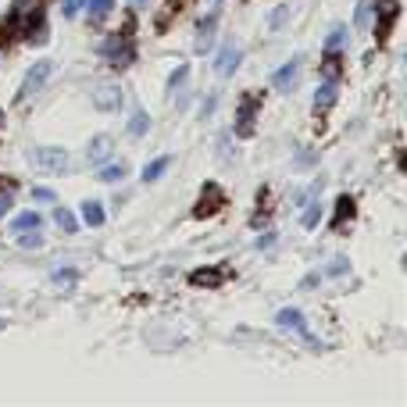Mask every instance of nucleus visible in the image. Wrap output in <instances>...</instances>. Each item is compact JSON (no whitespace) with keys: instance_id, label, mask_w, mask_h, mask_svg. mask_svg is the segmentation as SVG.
<instances>
[{"instance_id":"obj_12","label":"nucleus","mask_w":407,"mask_h":407,"mask_svg":"<svg viewBox=\"0 0 407 407\" xmlns=\"http://www.w3.org/2000/svg\"><path fill=\"white\" fill-rule=\"evenodd\" d=\"M332 104H336V82H321L318 93H314V107L318 111H329Z\"/></svg>"},{"instance_id":"obj_32","label":"nucleus","mask_w":407,"mask_h":407,"mask_svg":"<svg viewBox=\"0 0 407 407\" xmlns=\"http://www.w3.org/2000/svg\"><path fill=\"white\" fill-rule=\"evenodd\" d=\"M222 4V0H207V8H218Z\"/></svg>"},{"instance_id":"obj_18","label":"nucleus","mask_w":407,"mask_h":407,"mask_svg":"<svg viewBox=\"0 0 407 407\" xmlns=\"http://www.w3.org/2000/svg\"><path fill=\"white\" fill-rule=\"evenodd\" d=\"M86 8H90V18H93V21H100L107 11L115 8V0H86Z\"/></svg>"},{"instance_id":"obj_24","label":"nucleus","mask_w":407,"mask_h":407,"mask_svg":"<svg viewBox=\"0 0 407 407\" xmlns=\"http://www.w3.org/2000/svg\"><path fill=\"white\" fill-rule=\"evenodd\" d=\"M286 18H290V8H286V4H278V8L272 11V18H268V29H278Z\"/></svg>"},{"instance_id":"obj_15","label":"nucleus","mask_w":407,"mask_h":407,"mask_svg":"<svg viewBox=\"0 0 407 407\" xmlns=\"http://www.w3.org/2000/svg\"><path fill=\"white\" fill-rule=\"evenodd\" d=\"M222 278H225V272H193L189 283H193V286H218Z\"/></svg>"},{"instance_id":"obj_7","label":"nucleus","mask_w":407,"mask_h":407,"mask_svg":"<svg viewBox=\"0 0 407 407\" xmlns=\"http://www.w3.org/2000/svg\"><path fill=\"white\" fill-rule=\"evenodd\" d=\"M214 29H218V18L214 15L200 18V26H197V54H207V47L214 43Z\"/></svg>"},{"instance_id":"obj_19","label":"nucleus","mask_w":407,"mask_h":407,"mask_svg":"<svg viewBox=\"0 0 407 407\" xmlns=\"http://www.w3.org/2000/svg\"><path fill=\"white\" fill-rule=\"evenodd\" d=\"M54 222H57L64 232H75V225H79V222H75V214H72V211H64V207L54 211Z\"/></svg>"},{"instance_id":"obj_11","label":"nucleus","mask_w":407,"mask_h":407,"mask_svg":"<svg viewBox=\"0 0 407 407\" xmlns=\"http://www.w3.org/2000/svg\"><path fill=\"white\" fill-rule=\"evenodd\" d=\"M257 100H261V97H257V93H250L247 100H243V111H240V136H250V122H254V111H257Z\"/></svg>"},{"instance_id":"obj_6","label":"nucleus","mask_w":407,"mask_h":407,"mask_svg":"<svg viewBox=\"0 0 407 407\" xmlns=\"http://www.w3.org/2000/svg\"><path fill=\"white\" fill-rule=\"evenodd\" d=\"M222 189L218 186H207L204 193H200V200H197V207H193V214H197V218H207V214H214V211H218L222 207Z\"/></svg>"},{"instance_id":"obj_28","label":"nucleus","mask_w":407,"mask_h":407,"mask_svg":"<svg viewBox=\"0 0 407 407\" xmlns=\"http://www.w3.org/2000/svg\"><path fill=\"white\" fill-rule=\"evenodd\" d=\"M186 72H189V68H186V64H179V72H176V75H171V82H168V86H171V90H176V86H179V82L186 79Z\"/></svg>"},{"instance_id":"obj_33","label":"nucleus","mask_w":407,"mask_h":407,"mask_svg":"<svg viewBox=\"0 0 407 407\" xmlns=\"http://www.w3.org/2000/svg\"><path fill=\"white\" fill-rule=\"evenodd\" d=\"M136 4H146V0H136Z\"/></svg>"},{"instance_id":"obj_31","label":"nucleus","mask_w":407,"mask_h":407,"mask_svg":"<svg viewBox=\"0 0 407 407\" xmlns=\"http://www.w3.org/2000/svg\"><path fill=\"white\" fill-rule=\"evenodd\" d=\"M8 207H11V200H4V197H0V218L8 214Z\"/></svg>"},{"instance_id":"obj_27","label":"nucleus","mask_w":407,"mask_h":407,"mask_svg":"<svg viewBox=\"0 0 407 407\" xmlns=\"http://www.w3.org/2000/svg\"><path fill=\"white\" fill-rule=\"evenodd\" d=\"M304 225H307V229H314V225H318V204H311V207L304 211Z\"/></svg>"},{"instance_id":"obj_23","label":"nucleus","mask_w":407,"mask_h":407,"mask_svg":"<svg viewBox=\"0 0 407 407\" xmlns=\"http://www.w3.org/2000/svg\"><path fill=\"white\" fill-rule=\"evenodd\" d=\"M343 36H347V29L336 26V29L329 32V39H325V50H339V47H343Z\"/></svg>"},{"instance_id":"obj_26","label":"nucleus","mask_w":407,"mask_h":407,"mask_svg":"<svg viewBox=\"0 0 407 407\" xmlns=\"http://www.w3.org/2000/svg\"><path fill=\"white\" fill-rule=\"evenodd\" d=\"M18 243H21V247H39V243H43V236H39V229H36V232H29V236H21Z\"/></svg>"},{"instance_id":"obj_22","label":"nucleus","mask_w":407,"mask_h":407,"mask_svg":"<svg viewBox=\"0 0 407 407\" xmlns=\"http://www.w3.org/2000/svg\"><path fill=\"white\" fill-rule=\"evenodd\" d=\"M129 133H133V136H143L146 133V115L143 111H136L133 118H129Z\"/></svg>"},{"instance_id":"obj_9","label":"nucleus","mask_w":407,"mask_h":407,"mask_svg":"<svg viewBox=\"0 0 407 407\" xmlns=\"http://www.w3.org/2000/svg\"><path fill=\"white\" fill-rule=\"evenodd\" d=\"M236 64H240V47H236V43H229V47L218 54V64H214V68H218V75H232Z\"/></svg>"},{"instance_id":"obj_1","label":"nucleus","mask_w":407,"mask_h":407,"mask_svg":"<svg viewBox=\"0 0 407 407\" xmlns=\"http://www.w3.org/2000/svg\"><path fill=\"white\" fill-rule=\"evenodd\" d=\"M29 164L39 168V171H64L68 154L57 150V146H36V150H29Z\"/></svg>"},{"instance_id":"obj_29","label":"nucleus","mask_w":407,"mask_h":407,"mask_svg":"<svg viewBox=\"0 0 407 407\" xmlns=\"http://www.w3.org/2000/svg\"><path fill=\"white\" fill-rule=\"evenodd\" d=\"M32 197H36V200H54V193H50L47 186H39V189H32Z\"/></svg>"},{"instance_id":"obj_5","label":"nucleus","mask_w":407,"mask_h":407,"mask_svg":"<svg viewBox=\"0 0 407 407\" xmlns=\"http://www.w3.org/2000/svg\"><path fill=\"white\" fill-rule=\"evenodd\" d=\"M400 18V4L397 0H382L379 4V39H390V32H393V21Z\"/></svg>"},{"instance_id":"obj_2","label":"nucleus","mask_w":407,"mask_h":407,"mask_svg":"<svg viewBox=\"0 0 407 407\" xmlns=\"http://www.w3.org/2000/svg\"><path fill=\"white\" fill-rule=\"evenodd\" d=\"M104 57L115 64V68H125L129 61H133V39H129V32H115L111 39L104 43Z\"/></svg>"},{"instance_id":"obj_20","label":"nucleus","mask_w":407,"mask_h":407,"mask_svg":"<svg viewBox=\"0 0 407 407\" xmlns=\"http://www.w3.org/2000/svg\"><path fill=\"white\" fill-rule=\"evenodd\" d=\"M11 225H15V229H39V214H36V211H26V214H18Z\"/></svg>"},{"instance_id":"obj_25","label":"nucleus","mask_w":407,"mask_h":407,"mask_svg":"<svg viewBox=\"0 0 407 407\" xmlns=\"http://www.w3.org/2000/svg\"><path fill=\"white\" fill-rule=\"evenodd\" d=\"M122 176H125V164H111V168H104V171H100V179H104V182H118Z\"/></svg>"},{"instance_id":"obj_3","label":"nucleus","mask_w":407,"mask_h":407,"mask_svg":"<svg viewBox=\"0 0 407 407\" xmlns=\"http://www.w3.org/2000/svg\"><path fill=\"white\" fill-rule=\"evenodd\" d=\"M50 72H54V61H39L36 68L26 75V82H21V90H18V100H29L32 93H39L43 90V82L50 79Z\"/></svg>"},{"instance_id":"obj_13","label":"nucleus","mask_w":407,"mask_h":407,"mask_svg":"<svg viewBox=\"0 0 407 407\" xmlns=\"http://www.w3.org/2000/svg\"><path fill=\"white\" fill-rule=\"evenodd\" d=\"M107 154H111V136H97L93 143H90V161H107Z\"/></svg>"},{"instance_id":"obj_17","label":"nucleus","mask_w":407,"mask_h":407,"mask_svg":"<svg viewBox=\"0 0 407 407\" xmlns=\"http://www.w3.org/2000/svg\"><path fill=\"white\" fill-rule=\"evenodd\" d=\"M278 325L283 329H304V314L300 311H278Z\"/></svg>"},{"instance_id":"obj_10","label":"nucleus","mask_w":407,"mask_h":407,"mask_svg":"<svg viewBox=\"0 0 407 407\" xmlns=\"http://www.w3.org/2000/svg\"><path fill=\"white\" fill-rule=\"evenodd\" d=\"M296 72H300V61L293 57V61H286V64H283V68H278V72H275V79H272V82L278 86V90H290V86L296 82Z\"/></svg>"},{"instance_id":"obj_8","label":"nucleus","mask_w":407,"mask_h":407,"mask_svg":"<svg viewBox=\"0 0 407 407\" xmlns=\"http://www.w3.org/2000/svg\"><path fill=\"white\" fill-rule=\"evenodd\" d=\"M93 104L100 107V111H115V107L122 104V90L118 86H100V90L93 93Z\"/></svg>"},{"instance_id":"obj_16","label":"nucleus","mask_w":407,"mask_h":407,"mask_svg":"<svg viewBox=\"0 0 407 407\" xmlns=\"http://www.w3.org/2000/svg\"><path fill=\"white\" fill-rule=\"evenodd\" d=\"M164 171H168V158H158V161H150V164L143 168V179H146V182H154V179L164 176Z\"/></svg>"},{"instance_id":"obj_14","label":"nucleus","mask_w":407,"mask_h":407,"mask_svg":"<svg viewBox=\"0 0 407 407\" xmlns=\"http://www.w3.org/2000/svg\"><path fill=\"white\" fill-rule=\"evenodd\" d=\"M82 218H86V225H93V229L104 225V207H100L97 200H86V204H82Z\"/></svg>"},{"instance_id":"obj_4","label":"nucleus","mask_w":407,"mask_h":407,"mask_svg":"<svg viewBox=\"0 0 407 407\" xmlns=\"http://www.w3.org/2000/svg\"><path fill=\"white\" fill-rule=\"evenodd\" d=\"M43 0H15V11H11V29H26L29 21L39 18Z\"/></svg>"},{"instance_id":"obj_30","label":"nucleus","mask_w":407,"mask_h":407,"mask_svg":"<svg viewBox=\"0 0 407 407\" xmlns=\"http://www.w3.org/2000/svg\"><path fill=\"white\" fill-rule=\"evenodd\" d=\"M343 268H347V261H343V257H339V261H332V268H329V272H332V275H339Z\"/></svg>"},{"instance_id":"obj_21","label":"nucleus","mask_w":407,"mask_h":407,"mask_svg":"<svg viewBox=\"0 0 407 407\" xmlns=\"http://www.w3.org/2000/svg\"><path fill=\"white\" fill-rule=\"evenodd\" d=\"M347 214H354V200H350V197H339V204H336V222H332V225L339 229Z\"/></svg>"}]
</instances>
